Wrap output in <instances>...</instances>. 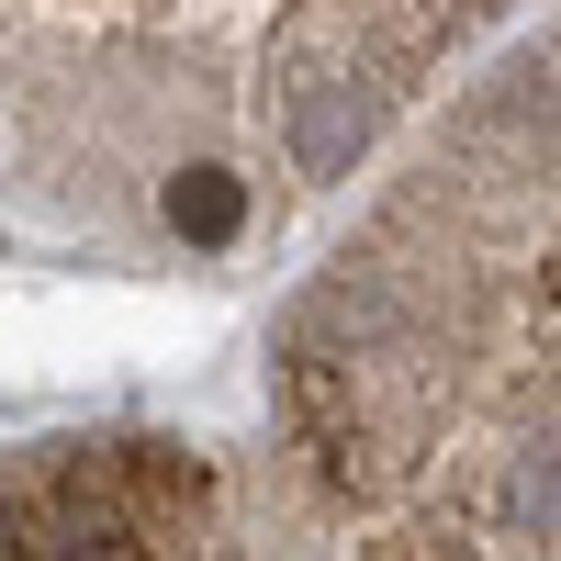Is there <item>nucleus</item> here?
Listing matches in <instances>:
<instances>
[{
  "mask_svg": "<svg viewBox=\"0 0 561 561\" xmlns=\"http://www.w3.org/2000/svg\"><path fill=\"white\" fill-rule=\"evenodd\" d=\"M505 0H0V180L34 214H147L169 180L304 203L370 158Z\"/></svg>",
  "mask_w": 561,
  "mask_h": 561,
  "instance_id": "nucleus-1",
  "label": "nucleus"
},
{
  "mask_svg": "<svg viewBox=\"0 0 561 561\" xmlns=\"http://www.w3.org/2000/svg\"><path fill=\"white\" fill-rule=\"evenodd\" d=\"M0 561H23V550H0ZM169 561H225V517H203V528H192V539H180Z\"/></svg>",
  "mask_w": 561,
  "mask_h": 561,
  "instance_id": "nucleus-2",
  "label": "nucleus"
}]
</instances>
